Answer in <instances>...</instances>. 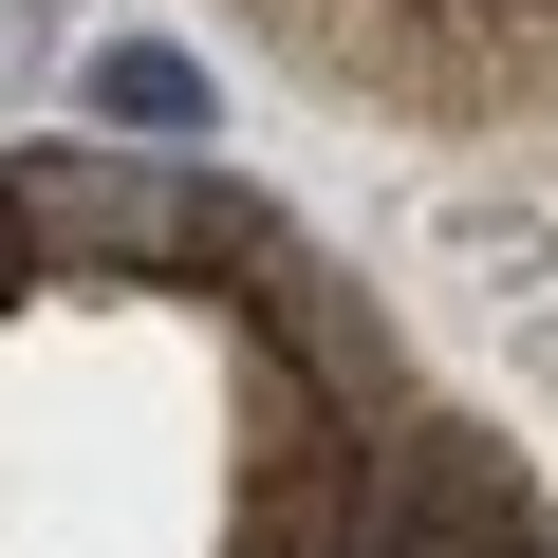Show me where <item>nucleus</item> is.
<instances>
[{
  "label": "nucleus",
  "instance_id": "obj_1",
  "mask_svg": "<svg viewBox=\"0 0 558 558\" xmlns=\"http://www.w3.org/2000/svg\"><path fill=\"white\" fill-rule=\"evenodd\" d=\"M20 205H38V242H94V260H223L242 242V205H205L149 149H20Z\"/></svg>",
  "mask_w": 558,
  "mask_h": 558
},
{
  "label": "nucleus",
  "instance_id": "obj_2",
  "mask_svg": "<svg viewBox=\"0 0 558 558\" xmlns=\"http://www.w3.org/2000/svg\"><path fill=\"white\" fill-rule=\"evenodd\" d=\"M75 94H94L112 131H149V149H186V131L223 112V94H205V57H168V38H94V75H75Z\"/></svg>",
  "mask_w": 558,
  "mask_h": 558
},
{
  "label": "nucleus",
  "instance_id": "obj_3",
  "mask_svg": "<svg viewBox=\"0 0 558 558\" xmlns=\"http://www.w3.org/2000/svg\"><path fill=\"white\" fill-rule=\"evenodd\" d=\"M447 260H465V279H484V299H502V317H521V299H539V279H558V223H539V205H502V186H484V205H447Z\"/></svg>",
  "mask_w": 558,
  "mask_h": 558
},
{
  "label": "nucleus",
  "instance_id": "obj_4",
  "mask_svg": "<svg viewBox=\"0 0 558 558\" xmlns=\"http://www.w3.org/2000/svg\"><path fill=\"white\" fill-rule=\"evenodd\" d=\"M20 260H38V205H20V168H0V299H20Z\"/></svg>",
  "mask_w": 558,
  "mask_h": 558
},
{
  "label": "nucleus",
  "instance_id": "obj_5",
  "mask_svg": "<svg viewBox=\"0 0 558 558\" xmlns=\"http://www.w3.org/2000/svg\"><path fill=\"white\" fill-rule=\"evenodd\" d=\"M20 38H38V20H20V0H0V75H20Z\"/></svg>",
  "mask_w": 558,
  "mask_h": 558
}]
</instances>
